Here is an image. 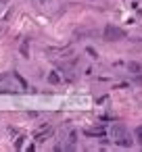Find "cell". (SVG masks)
I'll return each mask as SVG.
<instances>
[{"label":"cell","mask_w":142,"mask_h":152,"mask_svg":"<svg viewBox=\"0 0 142 152\" xmlns=\"http://www.w3.org/2000/svg\"><path fill=\"white\" fill-rule=\"evenodd\" d=\"M109 133H111V137H113V142L117 146H121V148H132L134 146V137L129 135V131H127V127L123 123H113Z\"/></svg>","instance_id":"6da1fadb"},{"label":"cell","mask_w":142,"mask_h":152,"mask_svg":"<svg viewBox=\"0 0 142 152\" xmlns=\"http://www.w3.org/2000/svg\"><path fill=\"white\" fill-rule=\"evenodd\" d=\"M125 36H127L125 29H121V27H117L113 23H107L104 29H102V38L107 42H119V40H125Z\"/></svg>","instance_id":"7a4b0ae2"},{"label":"cell","mask_w":142,"mask_h":152,"mask_svg":"<svg viewBox=\"0 0 142 152\" xmlns=\"http://www.w3.org/2000/svg\"><path fill=\"white\" fill-rule=\"evenodd\" d=\"M84 133L90 135V137H104L107 135V129L104 127H96V129H86Z\"/></svg>","instance_id":"3957f363"},{"label":"cell","mask_w":142,"mask_h":152,"mask_svg":"<svg viewBox=\"0 0 142 152\" xmlns=\"http://www.w3.org/2000/svg\"><path fill=\"white\" fill-rule=\"evenodd\" d=\"M127 69H129V73H134V75L142 73V67H140V63H136V61H129V63H127Z\"/></svg>","instance_id":"277c9868"},{"label":"cell","mask_w":142,"mask_h":152,"mask_svg":"<svg viewBox=\"0 0 142 152\" xmlns=\"http://www.w3.org/2000/svg\"><path fill=\"white\" fill-rule=\"evenodd\" d=\"M75 142H77V131H71V133H69V144H67L65 148H67V150H73V148H75Z\"/></svg>","instance_id":"5b68a950"},{"label":"cell","mask_w":142,"mask_h":152,"mask_svg":"<svg viewBox=\"0 0 142 152\" xmlns=\"http://www.w3.org/2000/svg\"><path fill=\"white\" fill-rule=\"evenodd\" d=\"M48 83H50V86H57V83H61V75H59L57 71H52V73L48 75Z\"/></svg>","instance_id":"8992f818"},{"label":"cell","mask_w":142,"mask_h":152,"mask_svg":"<svg viewBox=\"0 0 142 152\" xmlns=\"http://www.w3.org/2000/svg\"><path fill=\"white\" fill-rule=\"evenodd\" d=\"M13 77H15V79H17L19 83H21V90H29V86H27V81H25V79H23V77H21V75L17 73V71H13Z\"/></svg>","instance_id":"52a82bcc"},{"label":"cell","mask_w":142,"mask_h":152,"mask_svg":"<svg viewBox=\"0 0 142 152\" xmlns=\"http://www.w3.org/2000/svg\"><path fill=\"white\" fill-rule=\"evenodd\" d=\"M134 137H136V142H140V144H142V125H138V127H136Z\"/></svg>","instance_id":"ba28073f"},{"label":"cell","mask_w":142,"mask_h":152,"mask_svg":"<svg viewBox=\"0 0 142 152\" xmlns=\"http://www.w3.org/2000/svg\"><path fill=\"white\" fill-rule=\"evenodd\" d=\"M27 46H29V40H25V42H23V44H21V48H19V50H21V54H23V56H29V52H27Z\"/></svg>","instance_id":"9c48e42d"},{"label":"cell","mask_w":142,"mask_h":152,"mask_svg":"<svg viewBox=\"0 0 142 152\" xmlns=\"http://www.w3.org/2000/svg\"><path fill=\"white\" fill-rule=\"evenodd\" d=\"M86 52H88V54H90L92 58H96V56H98V52H96L94 48H86Z\"/></svg>","instance_id":"30bf717a"},{"label":"cell","mask_w":142,"mask_h":152,"mask_svg":"<svg viewBox=\"0 0 142 152\" xmlns=\"http://www.w3.org/2000/svg\"><path fill=\"white\" fill-rule=\"evenodd\" d=\"M23 140H25V137H19V140H17V144H15V146H17V148H21V146H23Z\"/></svg>","instance_id":"8fae6325"},{"label":"cell","mask_w":142,"mask_h":152,"mask_svg":"<svg viewBox=\"0 0 142 152\" xmlns=\"http://www.w3.org/2000/svg\"><path fill=\"white\" fill-rule=\"evenodd\" d=\"M138 83H142V75L140 73H138Z\"/></svg>","instance_id":"7c38bea8"},{"label":"cell","mask_w":142,"mask_h":152,"mask_svg":"<svg viewBox=\"0 0 142 152\" xmlns=\"http://www.w3.org/2000/svg\"><path fill=\"white\" fill-rule=\"evenodd\" d=\"M0 2H2V4H7V2H9V0H0Z\"/></svg>","instance_id":"4fadbf2b"},{"label":"cell","mask_w":142,"mask_h":152,"mask_svg":"<svg viewBox=\"0 0 142 152\" xmlns=\"http://www.w3.org/2000/svg\"><path fill=\"white\" fill-rule=\"evenodd\" d=\"M40 2H46V0H40Z\"/></svg>","instance_id":"5bb4252c"}]
</instances>
